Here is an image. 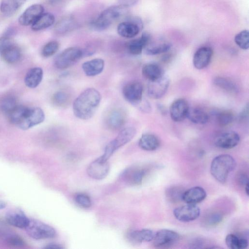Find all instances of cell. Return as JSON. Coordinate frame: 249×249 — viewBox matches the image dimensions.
<instances>
[{"mask_svg":"<svg viewBox=\"0 0 249 249\" xmlns=\"http://www.w3.org/2000/svg\"><path fill=\"white\" fill-rule=\"evenodd\" d=\"M225 242L228 247L231 249H244L248 246L247 239L232 233L227 235Z\"/></svg>","mask_w":249,"mask_h":249,"instance_id":"33","label":"cell"},{"mask_svg":"<svg viewBox=\"0 0 249 249\" xmlns=\"http://www.w3.org/2000/svg\"><path fill=\"white\" fill-rule=\"evenodd\" d=\"M151 170V167L134 165L126 168L121 175V178L127 184L132 186L141 185Z\"/></svg>","mask_w":249,"mask_h":249,"instance_id":"6","label":"cell"},{"mask_svg":"<svg viewBox=\"0 0 249 249\" xmlns=\"http://www.w3.org/2000/svg\"><path fill=\"white\" fill-rule=\"evenodd\" d=\"M6 206V203L3 200H0V210L5 208Z\"/></svg>","mask_w":249,"mask_h":249,"instance_id":"52","label":"cell"},{"mask_svg":"<svg viewBox=\"0 0 249 249\" xmlns=\"http://www.w3.org/2000/svg\"><path fill=\"white\" fill-rule=\"evenodd\" d=\"M125 8V7L120 5L106 9L93 22V28L97 31H103L107 29L124 13Z\"/></svg>","mask_w":249,"mask_h":249,"instance_id":"4","label":"cell"},{"mask_svg":"<svg viewBox=\"0 0 249 249\" xmlns=\"http://www.w3.org/2000/svg\"><path fill=\"white\" fill-rule=\"evenodd\" d=\"M0 54L5 62L15 64L19 61L22 53L19 47L12 43L5 48L0 53Z\"/></svg>","mask_w":249,"mask_h":249,"instance_id":"22","label":"cell"},{"mask_svg":"<svg viewBox=\"0 0 249 249\" xmlns=\"http://www.w3.org/2000/svg\"><path fill=\"white\" fill-rule=\"evenodd\" d=\"M142 72L144 77L149 82L158 79L163 74L160 66L154 63L144 65L142 68Z\"/></svg>","mask_w":249,"mask_h":249,"instance_id":"29","label":"cell"},{"mask_svg":"<svg viewBox=\"0 0 249 249\" xmlns=\"http://www.w3.org/2000/svg\"><path fill=\"white\" fill-rule=\"evenodd\" d=\"M184 189L178 186H173L168 188L165 191L167 199L170 202L176 203L182 200Z\"/></svg>","mask_w":249,"mask_h":249,"instance_id":"36","label":"cell"},{"mask_svg":"<svg viewBox=\"0 0 249 249\" xmlns=\"http://www.w3.org/2000/svg\"><path fill=\"white\" fill-rule=\"evenodd\" d=\"M75 202L81 207L87 208L90 207L91 201L90 197L86 194L79 193L75 196Z\"/></svg>","mask_w":249,"mask_h":249,"instance_id":"45","label":"cell"},{"mask_svg":"<svg viewBox=\"0 0 249 249\" xmlns=\"http://www.w3.org/2000/svg\"><path fill=\"white\" fill-rule=\"evenodd\" d=\"M136 134V129L133 127L123 129L116 137L106 146L103 154L100 157L107 161L113 154L119 148L130 142Z\"/></svg>","mask_w":249,"mask_h":249,"instance_id":"3","label":"cell"},{"mask_svg":"<svg viewBox=\"0 0 249 249\" xmlns=\"http://www.w3.org/2000/svg\"><path fill=\"white\" fill-rule=\"evenodd\" d=\"M238 181L240 184L245 186L249 184V178L247 175L241 174L238 177Z\"/></svg>","mask_w":249,"mask_h":249,"instance_id":"47","label":"cell"},{"mask_svg":"<svg viewBox=\"0 0 249 249\" xmlns=\"http://www.w3.org/2000/svg\"><path fill=\"white\" fill-rule=\"evenodd\" d=\"M216 121L220 126H226L231 123L234 120L233 113L227 110L218 112L216 115Z\"/></svg>","mask_w":249,"mask_h":249,"instance_id":"41","label":"cell"},{"mask_svg":"<svg viewBox=\"0 0 249 249\" xmlns=\"http://www.w3.org/2000/svg\"><path fill=\"white\" fill-rule=\"evenodd\" d=\"M236 165V161L232 157L228 154H221L213 160L210 167L211 173L217 181L224 183Z\"/></svg>","mask_w":249,"mask_h":249,"instance_id":"2","label":"cell"},{"mask_svg":"<svg viewBox=\"0 0 249 249\" xmlns=\"http://www.w3.org/2000/svg\"><path fill=\"white\" fill-rule=\"evenodd\" d=\"M104 66L105 62L103 59L95 58L83 63L82 68L87 76H94L102 72Z\"/></svg>","mask_w":249,"mask_h":249,"instance_id":"23","label":"cell"},{"mask_svg":"<svg viewBox=\"0 0 249 249\" xmlns=\"http://www.w3.org/2000/svg\"><path fill=\"white\" fill-rule=\"evenodd\" d=\"M189 109L187 101L183 98L175 100L170 107L171 118L174 122H179L186 117Z\"/></svg>","mask_w":249,"mask_h":249,"instance_id":"14","label":"cell"},{"mask_svg":"<svg viewBox=\"0 0 249 249\" xmlns=\"http://www.w3.org/2000/svg\"><path fill=\"white\" fill-rule=\"evenodd\" d=\"M5 241L8 246L13 247L21 248L25 245L24 241L17 235H12L7 237Z\"/></svg>","mask_w":249,"mask_h":249,"instance_id":"44","label":"cell"},{"mask_svg":"<svg viewBox=\"0 0 249 249\" xmlns=\"http://www.w3.org/2000/svg\"><path fill=\"white\" fill-rule=\"evenodd\" d=\"M213 83L217 87L231 93H236L238 88L236 84L231 80L222 77L214 78Z\"/></svg>","mask_w":249,"mask_h":249,"instance_id":"35","label":"cell"},{"mask_svg":"<svg viewBox=\"0 0 249 249\" xmlns=\"http://www.w3.org/2000/svg\"><path fill=\"white\" fill-rule=\"evenodd\" d=\"M55 21L54 16L50 13H43L33 23L31 28L35 31H40L52 26Z\"/></svg>","mask_w":249,"mask_h":249,"instance_id":"32","label":"cell"},{"mask_svg":"<svg viewBox=\"0 0 249 249\" xmlns=\"http://www.w3.org/2000/svg\"><path fill=\"white\" fill-rule=\"evenodd\" d=\"M17 105V99L12 94H7L0 98V111L6 115Z\"/></svg>","mask_w":249,"mask_h":249,"instance_id":"34","label":"cell"},{"mask_svg":"<svg viewBox=\"0 0 249 249\" xmlns=\"http://www.w3.org/2000/svg\"><path fill=\"white\" fill-rule=\"evenodd\" d=\"M223 216L221 213L214 212L209 213L205 218V225L212 227L218 225L223 219Z\"/></svg>","mask_w":249,"mask_h":249,"instance_id":"42","label":"cell"},{"mask_svg":"<svg viewBox=\"0 0 249 249\" xmlns=\"http://www.w3.org/2000/svg\"><path fill=\"white\" fill-rule=\"evenodd\" d=\"M70 96L64 91H58L54 93L52 96V102L56 106L64 107L70 102Z\"/></svg>","mask_w":249,"mask_h":249,"instance_id":"37","label":"cell"},{"mask_svg":"<svg viewBox=\"0 0 249 249\" xmlns=\"http://www.w3.org/2000/svg\"><path fill=\"white\" fill-rule=\"evenodd\" d=\"M120 1L121 3V5L126 7L134 4L136 2L137 0H120Z\"/></svg>","mask_w":249,"mask_h":249,"instance_id":"48","label":"cell"},{"mask_svg":"<svg viewBox=\"0 0 249 249\" xmlns=\"http://www.w3.org/2000/svg\"><path fill=\"white\" fill-rule=\"evenodd\" d=\"M154 234L152 230L144 229L131 231L128 234V238L129 241L135 244H140L143 242L152 241Z\"/></svg>","mask_w":249,"mask_h":249,"instance_id":"28","label":"cell"},{"mask_svg":"<svg viewBox=\"0 0 249 249\" xmlns=\"http://www.w3.org/2000/svg\"><path fill=\"white\" fill-rule=\"evenodd\" d=\"M126 114L123 109L117 108L110 111L106 118V124L111 130H118L125 124Z\"/></svg>","mask_w":249,"mask_h":249,"instance_id":"15","label":"cell"},{"mask_svg":"<svg viewBox=\"0 0 249 249\" xmlns=\"http://www.w3.org/2000/svg\"><path fill=\"white\" fill-rule=\"evenodd\" d=\"M10 37L3 36L0 38V53L7 46L12 43Z\"/></svg>","mask_w":249,"mask_h":249,"instance_id":"46","label":"cell"},{"mask_svg":"<svg viewBox=\"0 0 249 249\" xmlns=\"http://www.w3.org/2000/svg\"><path fill=\"white\" fill-rule=\"evenodd\" d=\"M245 192H246V194L249 196V184H247L245 186Z\"/></svg>","mask_w":249,"mask_h":249,"instance_id":"53","label":"cell"},{"mask_svg":"<svg viewBox=\"0 0 249 249\" xmlns=\"http://www.w3.org/2000/svg\"><path fill=\"white\" fill-rule=\"evenodd\" d=\"M213 54L212 49L204 46L199 48L195 53L193 62L194 67L198 70L206 68L210 63Z\"/></svg>","mask_w":249,"mask_h":249,"instance_id":"19","label":"cell"},{"mask_svg":"<svg viewBox=\"0 0 249 249\" xmlns=\"http://www.w3.org/2000/svg\"><path fill=\"white\" fill-rule=\"evenodd\" d=\"M25 230L30 237L36 240L52 238L56 235V231L52 227L35 219H30Z\"/></svg>","mask_w":249,"mask_h":249,"instance_id":"7","label":"cell"},{"mask_svg":"<svg viewBox=\"0 0 249 249\" xmlns=\"http://www.w3.org/2000/svg\"><path fill=\"white\" fill-rule=\"evenodd\" d=\"M143 87L137 81L129 82L123 89V94L125 100L131 104L139 107L142 102Z\"/></svg>","mask_w":249,"mask_h":249,"instance_id":"8","label":"cell"},{"mask_svg":"<svg viewBox=\"0 0 249 249\" xmlns=\"http://www.w3.org/2000/svg\"><path fill=\"white\" fill-rule=\"evenodd\" d=\"M150 36L147 33H143L141 37L133 40L129 42L127 49L129 52L133 55L140 54L142 50L149 44Z\"/></svg>","mask_w":249,"mask_h":249,"instance_id":"24","label":"cell"},{"mask_svg":"<svg viewBox=\"0 0 249 249\" xmlns=\"http://www.w3.org/2000/svg\"><path fill=\"white\" fill-rule=\"evenodd\" d=\"M59 47V44L57 41H51L43 46L41 50V54L45 57H50L57 52Z\"/></svg>","mask_w":249,"mask_h":249,"instance_id":"43","label":"cell"},{"mask_svg":"<svg viewBox=\"0 0 249 249\" xmlns=\"http://www.w3.org/2000/svg\"><path fill=\"white\" fill-rule=\"evenodd\" d=\"M171 45L167 43H162L146 47L145 53L153 55L167 52L170 48Z\"/></svg>","mask_w":249,"mask_h":249,"instance_id":"39","label":"cell"},{"mask_svg":"<svg viewBox=\"0 0 249 249\" xmlns=\"http://www.w3.org/2000/svg\"><path fill=\"white\" fill-rule=\"evenodd\" d=\"M109 171V165L108 161L103 160L100 157L91 162L87 169L88 176L97 180L105 178Z\"/></svg>","mask_w":249,"mask_h":249,"instance_id":"10","label":"cell"},{"mask_svg":"<svg viewBox=\"0 0 249 249\" xmlns=\"http://www.w3.org/2000/svg\"><path fill=\"white\" fill-rule=\"evenodd\" d=\"M206 196V192L203 188L195 186L184 191L182 200L187 204H196L203 201Z\"/></svg>","mask_w":249,"mask_h":249,"instance_id":"21","label":"cell"},{"mask_svg":"<svg viewBox=\"0 0 249 249\" xmlns=\"http://www.w3.org/2000/svg\"><path fill=\"white\" fill-rule=\"evenodd\" d=\"M43 76V71L41 68H32L28 71L25 76V84L29 88H35L40 84Z\"/></svg>","mask_w":249,"mask_h":249,"instance_id":"25","label":"cell"},{"mask_svg":"<svg viewBox=\"0 0 249 249\" xmlns=\"http://www.w3.org/2000/svg\"><path fill=\"white\" fill-rule=\"evenodd\" d=\"M142 24L140 19L122 22L118 25L117 32L122 37H133L139 34Z\"/></svg>","mask_w":249,"mask_h":249,"instance_id":"18","label":"cell"},{"mask_svg":"<svg viewBox=\"0 0 249 249\" xmlns=\"http://www.w3.org/2000/svg\"><path fill=\"white\" fill-rule=\"evenodd\" d=\"M74 20L71 18H65L60 20L55 27V31L59 34H64L68 32L74 27Z\"/></svg>","mask_w":249,"mask_h":249,"instance_id":"38","label":"cell"},{"mask_svg":"<svg viewBox=\"0 0 249 249\" xmlns=\"http://www.w3.org/2000/svg\"><path fill=\"white\" fill-rule=\"evenodd\" d=\"M140 147L145 151H152L157 149L160 145L159 138L154 134H143L139 141Z\"/></svg>","mask_w":249,"mask_h":249,"instance_id":"27","label":"cell"},{"mask_svg":"<svg viewBox=\"0 0 249 249\" xmlns=\"http://www.w3.org/2000/svg\"><path fill=\"white\" fill-rule=\"evenodd\" d=\"M83 56V50L75 47H70L55 57L54 64L57 69L64 70L77 63Z\"/></svg>","mask_w":249,"mask_h":249,"instance_id":"5","label":"cell"},{"mask_svg":"<svg viewBox=\"0 0 249 249\" xmlns=\"http://www.w3.org/2000/svg\"><path fill=\"white\" fill-rule=\"evenodd\" d=\"M101 95L94 88H88L74 101L72 110L74 115L81 120L90 119L94 114L101 101Z\"/></svg>","mask_w":249,"mask_h":249,"instance_id":"1","label":"cell"},{"mask_svg":"<svg viewBox=\"0 0 249 249\" xmlns=\"http://www.w3.org/2000/svg\"><path fill=\"white\" fill-rule=\"evenodd\" d=\"M63 0H48V2L53 5H56L61 2Z\"/></svg>","mask_w":249,"mask_h":249,"instance_id":"51","label":"cell"},{"mask_svg":"<svg viewBox=\"0 0 249 249\" xmlns=\"http://www.w3.org/2000/svg\"><path fill=\"white\" fill-rule=\"evenodd\" d=\"M44 9L39 4H34L28 7L20 15L18 23L22 26H29L33 23L43 13Z\"/></svg>","mask_w":249,"mask_h":249,"instance_id":"16","label":"cell"},{"mask_svg":"<svg viewBox=\"0 0 249 249\" xmlns=\"http://www.w3.org/2000/svg\"><path fill=\"white\" fill-rule=\"evenodd\" d=\"M235 43L242 49L248 50L249 47V33L248 30H244L234 37Z\"/></svg>","mask_w":249,"mask_h":249,"instance_id":"40","label":"cell"},{"mask_svg":"<svg viewBox=\"0 0 249 249\" xmlns=\"http://www.w3.org/2000/svg\"><path fill=\"white\" fill-rule=\"evenodd\" d=\"M179 239L177 232L168 229L158 231L152 240L154 246L157 248H169L176 244Z\"/></svg>","mask_w":249,"mask_h":249,"instance_id":"9","label":"cell"},{"mask_svg":"<svg viewBox=\"0 0 249 249\" xmlns=\"http://www.w3.org/2000/svg\"><path fill=\"white\" fill-rule=\"evenodd\" d=\"M248 106L246 107V108H244V110L241 112L240 115V118L245 119L248 116Z\"/></svg>","mask_w":249,"mask_h":249,"instance_id":"50","label":"cell"},{"mask_svg":"<svg viewBox=\"0 0 249 249\" xmlns=\"http://www.w3.org/2000/svg\"><path fill=\"white\" fill-rule=\"evenodd\" d=\"M187 117L191 122L199 124H205L209 120L208 114L202 109L197 107H189Z\"/></svg>","mask_w":249,"mask_h":249,"instance_id":"31","label":"cell"},{"mask_svg":"<svg viewBox=\"0 0 249 249\" xmlns=\"http://www.w3.org/2000/svg\"><path fill=\"white\" fill-rule=\"evenodd\" d=\"M45 119L43 110L38 107H34L29 110L23 121L18 126L25 130L42 123Z\"/></svg>","mask_w":249,"mask_h":249,"instance_id":"13","label":"cell"},{"mask_svg":"<svg viewBox=\"0 0 249 249\" xmlns=\"http://www.w3.org/2000/svg\"><path fill=\"white\" fill-rule=\"evenodd\" d=\"M45 249H63V247L60 244L56 243H50L44 247Z\"/></svg>","mask_w":249,"mask_h":249,"instance_id":"49","label":"cell"},{"mask_svg":"<svg viewBox=\"0 0 249 249\" xmlns=\"http://www.w3.org/2000/svg\"><path fill=\"white\" fill-rule=\"evenodd\" d=\"M200 210L196 204H188L174 209L173 214L175 217L182 222H190L197 218Z\"/></svg>","mask_w":249,"mask_h":249,"instance_id":"12","label":"cell"},{"mask_svg":"<svg viewBox=\"0 0 249 249\" xmlns=\"http://www.w3.org/2000/svg\"><path fill=\"white\" fill-rule=\"evenodd\" d=\"M240 137L238 133L233 131L223 132L215 139V145L222 149H231L235 147L239 142Z\"/></svg>","mask_w":249,"mask_h":249,"instance_id":"17","label":"cell"},{"mask_svg":"<svg viewBox=\"0 0 249 249\" xmlns=\"http://www.w3.org/2000/svg\"><path fill=\"white\" fill-rule=\"evenodd\" d=\"M29 108L28 107L18 105L7 114L9 122L18 126L25 118Z\"/></svg>","mask_w":249,"mask_h":249,"instance_id":"30","label":"cell"},{"mask_svg":"<svg viewBox=\"0 0 249 249\" xmlns=\"http://www.w3.org/2000/svg\"><path fill=\"white\" fill-rule=\"evenodd\" d=\"M25 1L26 0H1L0 3V11L4 16H12Z\"/></svg>","mask_w":249,"mask_h":249,"instance_id":"26","label":"cell"},{"mask_svg":"<svg viewBox=\"0 0 249 249\" xmlns=\"http://www.w3.org/2000/svg\"><path fill=\"white\" fill-rule=\"evenodd\" d=\"M5 218L9 225L20 229H25L30 222V219L20 210L9 211L6 214Z\"/></svg>","mask_w":249,"mask_h":249,"instance_id":"20","label":"cell"},{"mask_svg":"<svg viewBox=\"0 0 249 249\" xmlns=\"http://www.w3.org/2000/svg\"><path fill=\"white\" fill-rule=\"evenodd\" d=\"M170 80L168 76L163 74L158 79L149 82L147 93L153 99H159L166 92L169 86Z\"/></svg>","mask_w":249,"mask_h":249,"instance_id":"11","label":"cell"}]
</instances>
